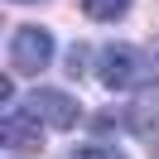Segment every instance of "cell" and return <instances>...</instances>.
Listing matches in <instances>:
<instances>
[{
    "instance_id": "cell-1",
    "label": "cell",
    "mask_w": 159,
    "mask_h": 159,
    "mask_svg": "<svg viewBox=\"0 0 159 159\" xmlns=\"http://www.w3.org/2000/svg\"><path fill=\"white\" fill-rule=\"evenodd\" d=\"M10 63L20 72H43L53 63V34L48 29H34V24H24V29H15V39H10Z\"/></svg>"
},
{
    "instance_id": "cell-2",
    "label": "cell",
    "mask_w": 159,
    "mask_h": 159,
    "mask_svg": "<svg viewBox=\"0 0 159 159\" xmlns=\"http://www.w3.org/2000/svg\"><path fill=\"white\" fill-rule=\"evenodd\" d=\"M24 106H29L43 125H53V130H72L77 125V101H72L68 92H29Z\"/></svg>"
},
{
    "instance_id": "cell-3",
    "label": "cell",
    "mask_w": 159,
    "mask_h": 159,
    "mask_svg": "<svg viewBox=\"0 0 159 159\" xmlns=\"http://www.w3.org/2000/svg\"><path fill=\"white\" fill-rule=\"evenodd\" d=\"M97 77L106 82L111 92H125L130 82L140 77V58L130 48H101V58H97Z\"/></svg>"
},
{
    "instance_id": "cell-4",
    "label": "cell",
    "mask_w": 159,
    "mask_h": 159,
    "mask_svg": "<svg viewBox=\"0 0 159 159\" xmlns=\"http://www.w3.org/2000/svg\"><path fill=\"white\" fill-rule=\"evenodd\" d=\"M0 140H5V149H39L43 145V125H39V116H34L29 106L10 111L5 125H0Z\"/></svg>"
},
{
    "instance_id": "cell-5",
    "label": "cell",
    "mask_w": 159,
    "mask_h": 159,
    "mask_svg": "<svg viewBox=\"0 0 159 159\" xmlns=\"http://www.w3.org/2000/svg\"><path fill=\"white\" fill-rule=\"evenodd\" d=\"M82 10H87L92 20H120V15L130 10V0H82Z\"/></svg>"
},
{
    "instance_id": "cell-6",
    "label": "cell",
    "mask_w": 159,
    "mask_h": 159,
    "mask_svg": "<svg viewBox=\"0 0 159 159\" xmlns=\"http://www.w3.org/2000/svg\"><path fill=\"white\" fill-rule=\"evenodd\" d=\"M72 159H125V154H116V149H101V145H82V149H72Z\"/></svg>"
},
{
    "instance_id": "cell-7",
    "label": "cell",
    "mask_w": 159,
    "mask_h": 159,
    "mask_svg": "<svg viewBox=\"0 0 159 159\" xmlns=\"http://www.w3.org/2000/svg\"><path fill=\"white\" fill-rule=\"evenodd\" d=\"M15 5H29V0H15Z\"/></svg>"
}]
</instances>
